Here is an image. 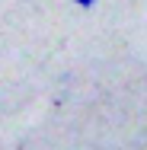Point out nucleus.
I'll return each instance as SVG.
<instances>
[{
	"label": "nucleus",
	"instance_id": "1",
	"mask_svg": "<svg viewBox=\"0 0 147 150\" xmlns=\"http://www.w3.org/2000/svg\"><path fill=\"white\" fill-rule=\"evenodd\" d=\"M99 0H74V6H80V10H93Z\"/></svg>",
	"mask_w": 147,
	"mask_h": 150
}]
</instances>
